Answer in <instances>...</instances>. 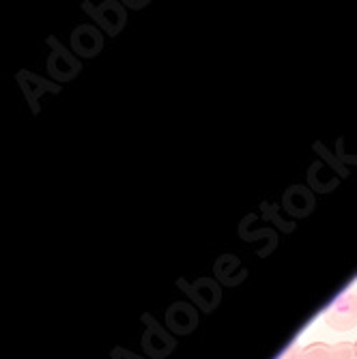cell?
<instances>
[]
</instances>
